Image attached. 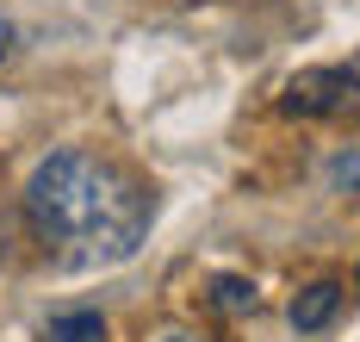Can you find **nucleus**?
Listing matches in <instances>:
<instances>
[{
	"mask_svg": "<svg viewBox=\"0 0 360 342\" xmlns=\"http://www.w3.org/2000/svg\"><path fill=\"white\" fill-rule=\"evenodd\" d=\"M162 342H199V336H186V330H168V336H162Z\"/></svg>",
	"mask_w": 360,
	"mask_h": 342,
	"instance_id": "1a4fd4ad",
	"label": "nucleus"
},
{
	"mask_svg": "<svg viewBox=\"0 0 360 342\" xmlns=\"http://www.w3.org/2000/svg\"><path fill=\"white\" fill-rule=\"evenodd\" d=\"M25 224L56 267H118L155 224V193L94 150H56L25 181Z\"/></svg>",
	"mask_w": 360,
	"mask_h": 342,
	"instance_id": "f257e3e1",
	"label": "nucleus"
},
{
	"mask_svg": "<svg viewBox=\"0 0 360 342\" xmlns=\"http://www.w3.org/2000/svg\"><path fill=\"white\" fill-rule=\"evenodd\" d=\"M13 50H19V25H13V19H6V13H0V63H6V56H13Z\"/></svg>",
	"mask_w": 360,
	"mask_h": 342,
	"instance_id": "0eeeda50",
	"label": "nucleus"
},
{
	"mask_svg": "<svg viewBox=\"0 0 360 342\" xmlns=\"http://www.w3.org/2000/svg\"><path fill=\"white\" fill-rule=\"evenodd\" d=\"M212 293H217L224 311H255V286H249V280H236V274H217Z\"/></svg>",
	"mask_w": 360,
	"mask_h": 342,
	"instance_id": "39448f33",
	"label": "nucleus"
},
{
	"mask_svg": "<svg viewBox=\"0 0 360 342\" xmlns=\"http://www.w3.org/2000/svg\"><path fill=\"white\" fill-rule=\"evenodd\" d=\"M335 305H342V286H335V280L304 286V293L292 299V330H323L329 317H335Z\"/></svg>",
	"mask_w": 360,
	"mask_h": 342,
	"instance_id": "7ed1b4c3",
	"label": "nucleus"
},
{
	"mask_svg": "<svg viewBox=\"0 0 360 342\" xmlns=\"http://www.w3.org/2000/svg\"><path fill=\"white\" fill-rule=\"evenodd\" d=\"M6 249H13V218L0 212V262H6Z\"/></svg>",
	"mask_w": 360,
	"mask_h": 342,
	"instance_id": "6e6552de",
	"label": "nucleus"
},
{
	"mask_svg": "<svg viewBox=\"0 0 360 342\" xmlns=\"http://www.w3.org/2000/svg\"><path fill=\"white\" fill-rule=\"evenodd\" d=\"M44 342H106V317L100 311H56Z\"/></svg>",
	"mask_w": 360,
	"mask_h": 342,
	"instance_id": "20e7f679",
	"label": "nucleus"
},
{
	"mask_svg": "<svg viewBox=\"0 0 360 342\" xmlns=\"http://www.w3.org/2000/svg\"><path fill=\"white\" fill-rule=\"evenodd\" d=\"M329 187H342V193H360V150H342L335 162H329Z\"/></svg>",
	"mask_w": 360,
	"mask_h": 342,
	"instance_id": "423d86ee",
	"label": "nucleus"
},
{
	"mask_svg": "<svg viewBox=\"0 0 360 342\" xmlns=\"http://www.w3.org/2000/svg\"><path fill=\"white\" fill-rule=\"evenodd\" d=\"M354 100V75L348 69H304V75H292L286 81V106L292 118H329V113H342Z\"/></svg>",
	"mask_w": 360,
	"mask_h": 342,
	"instance_id": "f03ea898",
	"label": "nucleus"
}]
</instances>
